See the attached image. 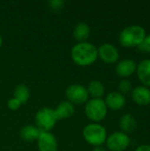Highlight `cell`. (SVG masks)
<instances>
[{
	"label": "cell",
	"mask_w": 150,
	"mask_h": 151,
	"mask_svg": "<svg viewBox=\"0 0 150 151\" xmlns=\"http://www.w3.org/2000/svg\"><path fill=\"white\" fill-rule=\"evenodd\" d=\"M90 27L85 22H79L73 28V37L78 42H87L90 35Z\"/></svg>",
	"instance_id": "16"
},
{
	"label": "cell",
	"mask_w": 150,
	"mask_h": 151,
	"mask_svg": "<svg viewBox=\"0 0 150 151\" xmlns=\"http://www.w3.org/2000/svg\"><path fill=\"white\" fill-rule=\"evenodd\" d=\"M39 151H57V141L50 132H41L37 140Z\"/></svg>",
	"instance_id": "9"
},
{
	"label": "cell",
	"mask_w": 150,
	"mask_h": 151,
	"mask_svg": "<svg viewBox=\"0 0 150 151\" xmlns=\"http://www.w3.org/2000/svg\"><path fill=\"white\" fill-rule=\"evenodd\" d=\"M41 132L42 131L37 127L33 125H27L21 128L19 132V136L23 141L27 142H33L38 140Z\"/></svg>",
	"instance_id": "15"
},
{
	"label": "cell",
	"mask_w": 150,
	"mask_h": 151,
	"mask_svg": "<svg viewBox=\"0 0 150 151\" xmlns=\"http://www.w3.org/2000/svg\"><path fill=\"white\" fill-rule=\"evenodd\" d=\"M7 106H8V108H9L10 110H11V111H16V110H18V109L21 106V104H20V102L18 101L16 98L11 97V99L8 100V102H7Z\"/></svg>",
	"instance_id": "23"
},
{
	"label": "cell",
	"mask_w": 150,
	"mask_h": 151,
	"mask_svg": "<svg viewBox=\"0 0 150 151\" xmlns=\"http://www.w3.org/2000/svg\"><path fill=\"white\" fill-rule=\"evenodd\" d=\"M75 112L74 106L72 103L69 101H63L61 102L55 109H54V113L55 116L58 120L64 119H68L72 117Z\"/></svg>",
	"instance_id": "13"
},
{
	"label": "cell",
	"mask_w": 150,
	"mask_h": 151,
	"mask_svg": "<svg viewBox=\"0 0 150 151\" xmlns=\"http://www.w3.org/2000/svg\"><path fill=\"white\" fill-rule=\"evenodd\" d=\"M105 142L111 151H125L130 145V137L123 132H115L107 137Z\"/></svg>",
	"instance_id": "7"
},
{
	"label": "cell",
	"mask_w": 150,
	"mask_h": 151,
	"mask_svg": "<svg viewBox=\"0 0 150 151\" xmlns=\"http://www.w3.org/2000/svg\"><path fill=\"white\" fill-rule=\"evenodd\" d=\"M13 97L19 101L21 104L27 103L30 97L29 88L24 84H19L13 90Z\"/></svg>",
	"instance_id": "19"
},
{
	"label": "cell",
	"mask_w": 150,
	"mask_h": 151,
	"mask_svg": "<svg viewBox=\"0 0 150 151\" xmlns=\"http://www.w3.org/2000/svg\"><path fill=\"white\" fill-rule=\"evenodd\" d=\"M92 151H105V149L104 148H103L102 146H99V147H95Z\"/></svg>",
	"instance_id": "25"
},
{
	"label": "cell",
	"mask_w": 150,
	"mask_h": 151,
	"mask_svg": "<svg viewBox=\"0 0 150 151\" xmlns=\"http://www.w3.org/2000/svg\"><path fill=\"white\" fill-rule=\"evenodd\" d=\"M84 140L94 147L102 146L107 140V131L99 123H90L82 131Z\"/></svg>",
	"instance_id": "3"
},
{
	"label": "cell",
	"mask_w": 150,
	"mask_h": 151,
	"mask_svg": "<svg viewBox=\"0 0 150 151\" xmlns=\"http://www.w3.org/2000/svg\"><path fill=\"white\" fill-rule=\"evenodd\" d=\"M132 97L138 105H149L150 104V89L145 86H138L133 89Z\"/></svg>",
	"instance_id": "11"
},
{
	"label": "cell",
	"mask_w": 150,
	"mask_h": 151,
	"mask_svg": "<svg viewBox=\"0 0 150 151\" xmlns=\"http://www.w3.org/2000/svg\"><path fill=\"white\" fill-rule=\"evenodd\" d=\"M104 102H105L107 108L113 110V111L121 110L122 108H124L126 103L125 96L118 91H113V92L109 93L106 96Z\"/></svg>",
	"instance_id": "10"
},
{
	"label": "cell",
	"mask_w": 150,
	"mask_h": 151,
	"mask_svg": "<svg viewBox=\"0 0 150 151\" xmlns=\"http://www.w3.org/2000/svg\"><path fill=\"white\" fill-rule=\"evenodd\" d=\"M138 49L141 51L150 53V35H146V37L144 38L142 42L138 46Z\"/></svg>",
	"instance_id": "21"
},
{
	"label": "cell",
	"mask_w": 150,
	"mask_h": 151,
	"mask_svg": "<svg viewBox=\"0 0 150 151\" xmlns=\"http://www.w3.org/2000/svg\"><path fill=\"white\" fill-rule=\"evenodd\" d=\"M64 4H65V2L62 0H51V1L48 2L49 6L54 11H58V10L62 9Z\"/></svg>",
	"instance_id": "22"
},
{
	"label": "cell",
	"mask_w": 150,
	"mask_h": 151,
	"mask_svg": "<svg viewBox=\"0 0 150 151\" xmlns=\"http://www.w3.org/2000/svg\"><path fill=\"white\" fill-rule=\"evenodd\" d=\"M137 69V64L133 59H124L116 65V73L118 76L126 78L131 76Z\"/></svg>",
	"instance_id": "12"
},
{
	"label": "cell",
	"mask_w": 150,
	"mask_h": 151,
	"mask_svg": "<svg viewBox=\"0 0 150 151\" xmlns=\"http://www.w3.org/2000/svg\"><path fill=\"white\" fill-rule=\"evenodd\" d=\"M108 113V108L102 98H92L86 103L85 114L92 123H100Z\"/></svg>",
	"instance_id": "4"
},
{
	"label": "cell",
	"mask_w": 150,
	"mask_h": 151,
	"mask_svg": "<svg viewBox=\"0 0 150 151\" xmlns=\"http://www.w3.org/2000/svg\"><path fill=\"white\" fill-rule=\"evenodd\" d=\"M87 90L88 92V95L92 96V98H102L105 92L103 84L99 81H90L87 88Z\"/></svg>",
	"instance_id": "18"
},
{
	"label": "cell",
	"mask_w": 150,
	"mask_h": 151,
	"mask_svg": "<svg viewBox=\"0 0 150 151\" xmlns=\"http://www.w3.org/2000/svg\"><path fill=\"white\" fill-rule=\"evenodd\" d=\"M65 96L72 104H86L89 99V95L87 88L80 84H72L67 87L65 90Z\"/></svg>",
	"instance_id": "6"
},
{
	"label": "cell",
	"mask_w": 150,
	"mask_h": 151,
	"mask_svg": "<svg viewBox=\"0 0 150 151\" xmlns=\"http://www.w3.org/2000/svg\"><path fill=\"white\" fill-rule=\"evenodd\" d=\"M146 37L145 29L138 25L129 26L124 28L119 34V42L123 47H138Z\"/></svg>",
	"instance_id": "2"
},
{
	"label": "cell",
	"mask_w": 150,
	"mask_h": 151,
	"mask_svg": "<svg viewBox=\"0 0 150 151\" xmlns=\"http://www.w3.org/2000/svg\"><path fill=\"white\" fill-rule=\"evenodd\" d=\"M119 127L122 129L123 133H125V134L132 133L133 131L135 130V128L137 127V121L133 116L127 113L121 117V119L119 120Z\"/></svg>",
	"instance_id": "17"
},
{
	"label": "cell",
	"mask_w": 150,
	"mask_h": 151,
	"mask_svg": "<svg viewBox=\"0 0 150 151\" xmlns=\"http://www.w3.org/2000/svg\"><path fill=\"white\" fill-rule=\"evenodd\" d=\"M137 75L145 87H150V59H144L137 65Z\"/></svg>",
	"instance_id": "14"
},
{
	"label": "cell",
	"mask_w": 150,
	"mask_h": 151,
	"mask_svg": "<svg viewBox=\"0 0 150 151\" xmlns=\"http://www.w3.org/2000/svg\"><path fill=\"white\" fill-rule=\"evenodd\" d=\"M98 58L105 64H114L119 58L118 49L111 43H103L97 48Z\"/></svg>",
	"instance_id": "8"
},
{
	"label": "cell",
	"mask_w": 150,
	"mask_h": 151,
	"mask_svg": "<svg viewBox=\"0 0 150 151\" xmlns=\"http://www.w3.org/2000/svg\"><path fill=\"white\" fill-rule=\"evenodd\" d=\"M71 58L79 66H89L98 58L97 48L88 42H78L72 48Z\"/></svg>",
	"instance_id": "1"
},
{
	"label": "cell",
	"mask_w": 150,
	"mask_h": 151,
	"mask_svg": "<svg viewBox=\"0 0 150 151\" xmlns=\"http://www.w3.org/2000/svg\"><path fill=\"white\" fill-rule=\"evenodd\" d=\"M118 89H119V93H121L122 95L128 94L132 90V82L126 79L122 80L118 84Z\"/></svg>",
	"instance_id": "20"
},
{
	"label": "cell",
	"mask_w": 150,
	"mask_h": 151,
	"mask_svg": "<svg viewBox=\"0 0 150 151\" xmlns=\"http://www.w3.org/2000/svg\"><path fill=\"white\" fill-rule=\"evenodd\" d=\"M2 44H3V38H2V36H1V35H0V48H1V46H2Z\"/></svg>",
	"instance_id": "26"
},
{
	"label": "cell",
	"mask_w": 150,
	"mask_h": 151,
	"mask_svg": "<svg viewBox=\"0 0 150 151\" xmlns=\"http://www.w3.org/2000/svg\"><path fill=\"white\" fill-rule=\"evenodd\" d=\"M135 151H150V145H141Z\"/></svg>",
	"instance_id": "24"
},
{
	"label": "cell",
	"mask_w": 150,
	"mask_h": 151,
	"mask_svg": "<svg viewBox=\"0 0 150 151\" xmlns=\"http://www.w3.org/2000/svg\"><path fill=\"white\" fill-rule=\"evenodd\" d=\"M35 127H37L42 132H50L55 127L57 119L54 113V109L48 107L39 110L34 117Z\"/></svg>",
	"instance_id": "5"
}]
</instances>
